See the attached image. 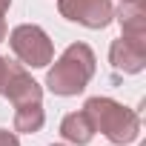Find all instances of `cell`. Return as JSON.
<instances>
[{"label": "cell", "mask_w": 146, "mask_h": 146, "mask_svg": "<svg viewBox=\"0 0 146 146\" xmlns=\"http://www.w3.org/2000/svg\"><path fill=\"white\" fill-rule=\"evenodd\" d=\"M6 37H9V46H12V52L17 54V60L23 66L43 69V66H49L54 60V46H52L49 35L35 23H20Z\"/></svg>", "instance_id": "3957f363"}, {"label": "cell", "mask_w": 146, "mask_h": 146, "mask_svg": "<svg viewBox=\"0 0 146 146\" xmlns=\"http://www.w3.org/2000/svg\"><path fill=\"white\" fill-rule=\"evenodd\" d=\"M46 123V112H43V100L37 103H23L15 109V132H23V135H35L40 132Z\"/></svg>", "instance_id": "9c48e42d"}, {"label": "cell", "mask_w": 146, "mask_h": 146, "mask_svg": "<svg viewBox=\"0 0 146 146\" xmlns=\"http://www.w3.org/2000/svg\"><path fill=\"white\" fill-rule=\"evenodd\" d=\"M95 69H98V60H95V52L86 46V43H72L63 49V54L54 60V66L49 69L46 75V89L52 95H60V98H72V95H80L89 80L95 78Z\"/></svg>", "instance_id": "6da1fadb"}, {"label": "cell", "mask_w": 146, "mask_h": 146, "mask_svg": "<svg viewBox=\"0 0 146 146\" xmlns=\"http://www.w3.org/2000/svg\"><path fill=\"white\" fill-rule=\"evenodd\" d=\"M109 63L123 75H137L146 69V37H126L120 35L109 46Z\"/></svg>", "instance_id": "8992f818"}, {"label": "cell", "mask_w": 146, "mask_h": 146, "mask_svg": "<svg viewBox=\"0 0 146 146\" xmlns=\"http://www.w3.org/2000/svg\"><path fill=\"white\" fill-rule=\"evenodd\" d=\"M52 146H66V143H52Z\"/></svg>", "instance_id": "5bb4252c"}, {"label": "cell", "mask_w": 146, "mask_h": 146, "mask_svg": "<svg viewBox=\"0 0 146 146\" xmlns=\"http://www.w3.org/2000/svg\"><path fill=\"white\" fill-rule=\"evenodd\" d=\"M83 112L92 120L95 132L106 135L112 143L123 146V143L137 140V135H140V117H137V112H132L129 106H123V103H117L112 98H100V95L89 98L83 103Z\"/></svg>", "instance_id": "7a4b0ae2"}, {"label": "cell", "mask_w": 146, "mask_h": 146, "mask_svg": "<svg viewBox=\"0 0 146 146\" xmlns=\"http://www.w3.org/2000/svg\"><path fill=\"white\" fill-rule=\"evenodd\" d=\"M0 95L17 109V106H23V103H37V100H43V86L26 72L23 63L6 60L3 78H0Z\"/></svg>", "instance_id": "277c9868"}, {"label": "cell", "mask_w": 146, "mask_h": 146, "mask_svg": "<svg viewBox=\"0 0 146 146\" xmlns=\"http://www.w3.org/2000/svg\"><path fill=\"white\" fill-rule=\"evenodd\" d=\"M60 135L66 143H75V146H86L95 135V126L92 120L86 117V112H69L63 120H60Z\"/></svg>", "instance_id": "ba28073f"}, {"label": "cell", "mask_w": 146, "mask_h": 146, "mask_svg": "<svg viewBox=\"0 0 146 146\" xmlns=\"http://www.w3.org/2000/svg\"><path fill=\"white\" fill-rule=\"evenodd\" d=\"M3 69H6V57H0V78H3Z\"/></svg>", "instance_id": "4fadbf2b"}, {"label": "cell", "mask_w": 146, "mask_h": 146, "mask_svg": "<svg viewBox=\"0 0 146 146\" xmlns=\"http://www.w3.org/2000/svg\"><path fill=\"white\" fill-rule=\"evenodd\" d=\"M57 12L86 29H106L115 20L112 0H57Z\"/></svg>", "instance_id": "5b68a950"}, {"label": "cell", "mask_w": 146, "mask_h": 146, "mask_svg": "<svg viewBox=\"0 0 146 146\" xmlns=\"http://www.w3.org/2000/svg\"><path fill=\"white\" fill-rule=\"evenodd\" d=\"M0 146H20V140H17V135H15V132L0 129Z\"/></svg>", "instance_id": "30bf717a"}, {"label": "cell", "mask_w": 146, "mask_h": 146, "mask_svg": "<svg viewBox=\"0 0 146 146\" xmlns=\"http://www.w3.org/2000/svg\"><path fill=\"white\" fill-rule=\"evenodd\" d=\"M9 6H12V0H0V17L9 12Z\"/></svg>", "instance_id": "7c38bea8"}, {"label": "cell", "mask_w": 146, "mask_h": 146, "mask_svg": "<svg viewBox=\"0 0 146 146\" xmlns=\"http://www.w3.org/2000/svg\"><path fill=\"white\" fill-rule=\"evenodd\" d=\"M115 20L120 23V32L126 37H146V3L143 0H120Z\"/></svg>", "instance_id": "52a82bcc"}, {"label": "cell", "mask_w": 146, "mask_h": 146, "mask_svg": "<svg viewBox=\"0 0 146 146\" xmlns=\"http://www.w3.org/2000/svg\"><path fill=\"white\" fill-rule=\"evenodd\" d=\"M6 35H9V29H6V20H3V17H0V43H3V40H6Z\"/></svg>", "instance_id": "8fae6325"}]
</instances>
